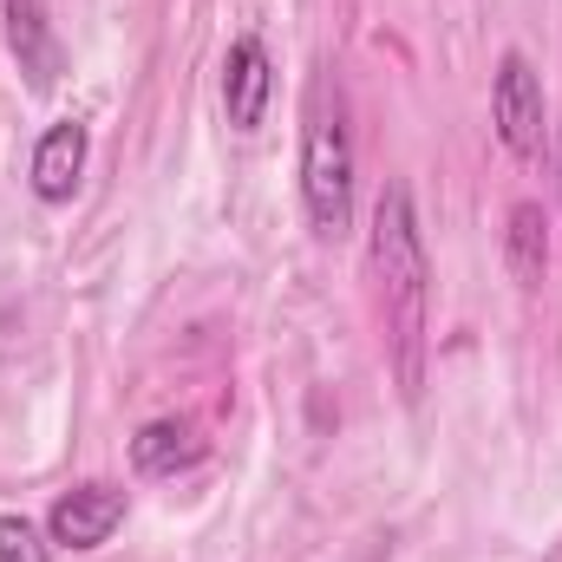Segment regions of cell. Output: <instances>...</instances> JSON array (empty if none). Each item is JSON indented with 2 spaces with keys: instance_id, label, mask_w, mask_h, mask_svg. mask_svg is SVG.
I'll list each match as a JSON object with an SVG mask.
<instances>
[{
  "instance_id": "cell-1",
  "label": "cell",
  "mask_w": 562,
  "mask_h": 562,
  "mask_svg": "<svg viewBox=\"0 0 562 562\" xmlns=\"http://www.w3.org/2000/svg\"><path fill=\"white\" fill-rule=\"evenodd\" d=\"M373 281H380V314H386V353L400 373V393L419 400L425 386V307H431V269H425L419 210L406 183L380 190L373 210Z\"/></svg>"
},
{
  "instance_id": "cell-2",
  "label": "cell",
  "mask_w": 562,
  "mask_h": 562,
  "mask_svg": "<svg viewBox=\"0 0 562 562\" xmlns=\"http://www.w3.org/2000/svg\"><path fill=\"white\" fill-rule=\"evenodd\" d=\"M301 203H307L314 236H327V243L347 236V223H353V138H347L340 92L327 105V86L314 92L307 138H301Z\"/></svg>"
},
{
  "instance_id": "cell-3",
  "label": "cell",
  "mask_w": 562,
  "mask_h": 562,
  "mask_svg": "<svg viewBox=\"0 0 562 562\" xmlns=\"http://www.w3.org/2000/svg\"><path fill=\"white\" fill-rule=\"evenodd\" d=\"M491 119H497V138L510 157H537L543 150V79L524 53H504L497 59V79H491Z\"/></svg>"
},
{
  "instance_id": "cell-4",
  "label": "cell",
  "mask_w": 562,
  "mask_h": 562,
  "mask_svg": "<svg viewBox=\"0 0 562 562\" xmlns=\"http://www.w3.org/2000/svg\"><path fill=\"white\" fill-rule=\"evenodd\" d=\"M119 524H125V491H119V484H79V491H66V497L53 504L46 537H53L59 550H99Z\"/></svg>"
},
{
  "instance_id": "cell-5",
  "label": "cell",
  "mask_w": 562,
  "mask_h": 562,
  "mask_svg": "<svg viewBox=\"0 0 562 562\" xmlns=\"http://www.w3.org/2000/svg\"><path fill=\"white\" fill-rule=\"evenodd\" d=\"M269 92H276V66H269V46L256 33H243L223 59V112L236 132H256L262 112H269Z\"/></svg>"
},
{
  "instance_id": "cell-6",
  "label": "cell",
  "mask_w": 562,
  "mask_h": 562,
  "mask_svg": "<svg viewBox=\"0 0 562 562\" xmlns=\"http://www.w3.org/2000/svg\"><path fill=\"white\" fill-rule=\"evenodd\" d=\"M7 46H13V59H20V72H26L33 92H53V86H59L66 53H59L53 20H46L40 0H7Z\"/></svg>"
},
{
  "instance_id": "cell-7",
  "label": "cell",
  "mask_w": 562,
  "mask_h": 562,
  "mask_svg": "<svg viewBox=\"0 0 562 562\" xmlns=\"http://www.w3.org/2000/svg\"><path fill=\"white\" fill-rule=\"evenodd\" d=\"M86 170V125H46V138L33 144V196L40 203H72Z\"/></svg>"
},
{
  "instance_id": "cell-8",
  "label": "cell",
  "mask_w": 562,
  "mask_h": 562,
  "mask_svg": "<svg viewBox=\"0 0 562 562\" xmlns=\"http://www.w3.org/2000/svg\"><path fill=\"white\" fill-rule=\"evenodd\" d=\"M203 458V438H196V425L190 419H150L132 438V464H138L144 477H177V471H190Z\"/></svg>"
},
{
  "instance_id": "cell-9",
  "label": "cell",
  "mask_w": 562,
  "mask_h": 562,
  "mask_svg": "<svg viewBox=\"0 0 562 562\" xmlns=\"http://www.w3.org/2000/svg\"><path fill=\"white\" fill-rule=\"evenodd\" d=\"M504 256H510V276L524 281V288L543 281V269H550V243H543V210H537V203H517V210H510Z\"/></svg>"
},
{
  "instance_id": "cell-10",
  "label": "cell",
  "mask_w": 562,
  "mask_h": 562,
  "mask_svg": "<svg viewBox=\"0 0 562 562\" xmlns=\"http://www.w3.org/2000/svg\"><path fill=\"white\" fill-rule=\"evenodd\" d=\"M0 562H53V550L40 543V530L26 524V517H0Z\"/></svg>"
}]
</instances>
